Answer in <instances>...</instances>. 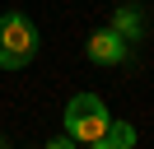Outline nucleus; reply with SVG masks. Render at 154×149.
Masks as SVG:
<instances>
[{
	"label": "nucleus",
	"instance_id": "obj_1",
	"mask_svg": "<svg viewBox=\"0 0 154 149\" xmlns=\"http://www.w3.org/2000/svg\"><path fill=\"white\" fill-rule=\"evenodd\" d=\"M38 47H42V37L28 14H19V9L0 14V70H23L38 56Z\"/></svg>",
	"mask_w": 154,
	"mask_h": 149
},
{
	"label": "nucleus",
	"instance_id": "obj_2",
	"mask_svg": "<svg viewBox=\"0 0 154 149\" xmlns=\"http://www.w3.org/2000/svg\"><path fill=\"white\" fill-rule=\"evenodd\" d=\"M107 126H112V117H107V102L98 93H75L66 102V135L75 144H94Z\"/></svg>",
	"mask_w": 154,
	"mask_h": 149
},
{
	"label": "nucleus",
	"instance_id": "obj_3",
	"mask_svg": "<svg viewBox=\"0 0 154 149\" xmlns=\"http://www.w3.org/2000/svg\"><path fill=\"white\" fill-rule=\"evenodd\" d=\"M89 61L94 65H122L126 56H131V42H126L122 33H112V28H98L94 37H89Z\"/></svg>",
	"mask_w": 154,
	"mask_h": 149
},
{
	"label": "nucleus",
	"instance_id": "obj_4",
	"mask_svg": "<svg viewBox=\"0 0 154 149\" xmlns=\"http://www.w3.org/2000/svg\"><path fill=\"white\" fill-rule=\"evenodd\" d=\"M112 33H122L126 42H140V33H145L140 9H135V5H117V14H112Z\"/></svg>",
	"mask_w": 154,
	"mask_h": 149
},
{
	"label": "nucleus",
	"instance_id": "obj_5",
	"mask_svg": "<svg viewBox=\"0 0 154 149\" xmlns=\"http://www.w3.org/2000/svg\"><path fill=\"white\" fill-rule=\"evenodd\" d=\"M131 144H135V130L126 126V121H112V126H107L89 149H131Z\"/></svg>",
	"mask_w": 154,
	"mask_h": 149
},
{
	"label": "nucleus",
	"instance_id": "obj_6",
	"mask_svg": "<svg viewBox=\"0 0 154 149\" xmlns=\"http://www.w3.org/2000/svg\"><path fill=\"white\" fill-rule=\"evenodd\" d=\"M47 149H75V140H70V135H56V140H47Z\"/></svg>",
	"mask_w": 154,
	"mask_h": 149
}]
</instances>
